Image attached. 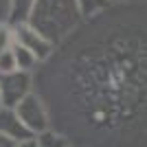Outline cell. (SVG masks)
<instances>
[{
  "label": "cell",
  "mask_w": 147,
  "mask_h": 147,
  "mask_svg": "<svg viewBox=\"0 0 147 147\" xmlns=\"http://www.w3.org/2000/svg\"><path fill=\"white\" fill-rule=\"evenodd\" d=\"M112 5H129V2H136V0H110Z\"/></svg>",
  "instance_id": "obj_16"
},
{
  "label": "cell",
  "mask_w": 147,
  "mask_h": 147,
  "mask_svg": "<svg viewBox=\"0 0 147 147\" xmlns=\"http://www.w3.org/2000/svg\"><path fill=\"white\" fill-rule=\"evenodd\" d=\"M18 66H16V55H13V49L11 51H5L0 53V75H9V73H16Z\"/></svg>",
  "instance_id": "obj_12"
},
{
  "label": "cell",
  "mask_w": 147,
  "mask_h": 147,
  "mask_svg": "<svg viewBox=\"0 0 147 147\" xmlns=\"http://www.w3.org/2000/svg\"><path fill=\"white\" fill-rule=\"evenodd\" d=\"M0 134L11 138L13 143H20V141H26L31 138V132L24 127V123L20 121L16 108H0Z\"/></svg>",
  "instance_id": "obj_6"
},
{
  "label": "cell",
  "mask_w": 147,
  "mask_h": 147,
  "mask_svg": "<svg viewBox=\"0 0 147 147\" xmlns=\"http://www.w3.org/2000/svg\"><path fill=\"white\" fill-rule=\"evenodd\" d=\"M73 147H75V145H73Z\"/></svg>",
  "instance_id": "obj_18"
},
{
  "label": "cell",
  "mask_w": 147,
  "mask_h": 147,
  "mask_svg": "<svg viewBox=\"0 0 147 147\" xmlns=\"http://www.w3.org/2000/svg\"><path fill=\"white\" fill-rule=\"evenodd\" d=\"M26 22L57 49L84 24V16L77 0H35Z\"/></svg>",
  "instance_id": "obj_2"
},
{
  "label": "cell",
  "mask_w": 147,
  "mask_h": 147,
  "mask_svg": "<svg viewBox=\"0 0 147 147\" xmlns=\"http://www.w3.org/2000/svg\"><path fill=\"white\" fill-rule=\"evenodd\" d=\"M31 92H35L33 73L16 70V73H9V75H0V99H2L5 108H16Z\"/></svg>",
  "instance_id": "obj_4"
},
{
  "label": "cell",
  "mask_w": 147,
  "mask_h": 147,
  "mask_svg": "<svg viewBox=\"0 0 147 147\" xmlns=\"http://www.w3.org/2000/svg\"><path fill=\"white\" fill-rule=\"evenodd\" d=\"M35 7V0H11V16H9V24H22L26 22Z\"/></svg>",
  "instance_id": "obj_8"
},
{
  "label": "cell",
  "mask_w": 147,
  "mask_h": 147,
  "mask_svg": "<svg viewBox=\"0 0 147 147\" xmlns=\"http://www.w3.org/2000/svg\"><path fill=\"white\" fill-rule=\"evenodd\" d=\"M145 2H147V0H145Z\"/></svg>",
  "instance_id": "obj_17"
},
{
  "label": "cell",
  "mask_w": 147,
  "mask_h": 147,
  "mask_svg": "<svg viewBox=\"0 0 147 147\" xmlns=\"http://www.w3.org/2000/svg\"><path fill=\"white\" fill-rule=\"evenodd\" d=\"M13 55H16V66H18V70H22V73H35L37 68L42 66L40 59H37L31 51L22 49L18 44H13Z\"/></svg>",
  "instance_id": "obj_7"
},
{
  "label": "cell",
  "mask_w": 147,
  "mask_h": 147,
  "mask_svg": "<svg viewBox=\"0 0 147 147\" xmlns=\"http://www.w3.org/2000/svg\"><path fill=\"white\" fill-rule=\"evenodd\" d=\"M16 112H18L20 121L24 123V127L29 129L33 136L53 129L51 112H49V108H46V103H44V99L40 97L37 92H31L26 99H22V101L16 105Z\"/></svg>",
  "instance_id": "obj_3"
},
{
  "label": "cell",
  "mask_w": 147,
  "mask_h": 147,
  "mask_svg": "<svg viewBox=\"0 0 147 147\" xmlns=\"http://www.w3.org/2000/svg\"><path fill=\"white\" fill-rule=\"evenodd\" d=\"M13 33H16V44L22 46V49H26V51H31V53L40 59V64L49 61L51 55L55 53V46H53L42 33H37L29 22L16 24V26H13Z\"/></svg>",
  "instance_id": "obj_5"
},
{
  "label": "cell",
  "mask_w": 147,
  "mask_h": 147,
  "mask_svg": "<svg viewBox=\"0 0 147 147\" xmlns=\"http://www.w3.org/2000/svg\"><path fill=\"white\" fill-rule=\"evenodd\" d=\"M11 16V0H0V22H9Z\"/></svg>",
  "instance_id": "obj_13"
},
{
  "label": "cell",
  "mask_w": 147,
  "mask_h": 147,
  "mask_svg": "<svg viewBox=\"0 0 147 147\" xmlns=\"http://www.w3.org/2000/svg\"><path fill=\"white\" fill-rule=\"evenodd\" d=\"M77 5H79V11L84 16V20H92L105 13L110 7H114L110 0H77Z\"/></svg>",
  "instance_id": "obj_9"
},
{
  "label": "cell",
  "mask_w": 147,
  "mask_h": 147,
  "mask_svg": "<svg viewBox=\"0 0 147 147\" xmlns=\"http://www.w3.org/2000/svg\"><path fill=\"white\" fill-rule=\"evenodd\" d=\"M35 138H37V147H73V143L68 141L61 132H57V129L42 132V134H37Z\"/></svg>",
  "instance_id": "obj_10"
},
{
  "label": "cell",
  "mask_w": 147,
  "mask_h": 147,
  "mask_svg": "<svg viewBox=\"0 0 147 147\" xmlns=\"http://www.w3.org/2000/svg\"><path fill=\"white\" fill-rule=\"evenodd\" d=\"M33 77L75 147H147V2L84 20Z\"/></svg>",
  "instance_id": "obj_1"
},
{
  "label": "cell",
  "mask_w": 147,
  "mask_h": 147,
  "mask_svg": "<svg viewBox=\"0 0 147 147\" xmlns=\"http://www.w3.org/2000/svg\"><path fill=\"white\" fill-rule=\"evenodd\" d=\"M13 44H16V33H13V26L9 24V22H0V53L11 51Z\"/></svg>",
  "instance_id": "obj_11"
},
{
  "label": "cell",
  "mask_w": 147,
  "mask_h": 147,
  "mask_svg": "<svg viewBox=\"0 0 147 147\" xmlns=\"http://www.w3.org/2000/svg\"><path fill=\"white\" fill-rule=\"evenodd\" d=\"M0 147H16V143H13L11 138H7V136L0 134Z\"/></svg>",
  "instance_id": "obj_15"
},
{
  "label": "cell",
  "mask_w": 147,
  "mask_h": 147,
  "mask_svg": "<svg viewBox=\"0 0 147 147\" xmlns=\"http://www.w3.org/2000/svg\"><path fill=\"white\" fill-rule=\"evenodd\" d=\"M16 147H37V138H35V136H31V138H26V141L16 143Z\"/></svg>",
  "instance_id": "obj_14"
}]
</instances>
